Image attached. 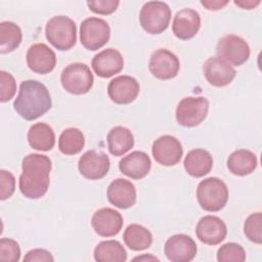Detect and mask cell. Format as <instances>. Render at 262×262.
<instances>
[{
	"mask_svg": "<svg viewBox=\"0 0 262 262\" xmlns=\"http://www.w3.org/2000/svg\"><path fill=\"white\" fill-rule=\"evenodd\" d=\"M245 235L253 243H262V214L260 212L251 214L244 224Z\"/></svg>",
	"mask_w": 262,
	"mask_h": 262,
	"instance_id": "obj_32",
	"label": "cell"
},
{
	"mask_svg": "<svg viewBox=\"0 0 262 262\" xmlns=\"http://www.w3.org/2000/svg\"><path fill=\"white\" fill-rule=\"evenodd\" d=\"M201 4L209 10H219L228 4L227 0H202Z\"/></svg>",
	"mask_w": 262,
	"mask_h": 262,
	"instance_id": "obj_38",
	"label": "cell"
},
{
	"mask_svg": "<svg viewBox=\"0 0 262 262\" xmlns=\"http://www.w3.org/2000/svg\"><path fill=\"white\" fill-rule=\"evenodd\" d=\"M217 260L219 262H244L246 260V252L241 245L227 243L218 249Z\"/></svg>",
	"mask_w": 262,
	"mask_h": 262,
	"instance_id": "obj_31",
	"label": "cell"
},
{
	"mask_svg": "<svg viewBox=\"0 0 262 262\" xmlns=\"http://www.w3.org/2000/svg\"><path fill=\"white\" fill-rule=\"evenodd\" d=\"M111 36L108 24L98 17L84 19L80 27L81 44L88 50H97L104 46Z\"/></svg>",
	"mask_w": 262,
	"mask_h": 262,
	"instance_id": "obj_8",
	"label": "cell"
},
{
	"mask_svg": "<svg viewBox=\"0 0 262 262\" xmlns=\"http://www.w3.org/2000/svg\"><path fill=\"white\" fill-rule=\"evenodd\" d=\"M23 173L19 176V190L28 199H40L49 187L51 160L40 154L26 156L21 164Z\"/></svg>",
	"mask_w": 262,
	"mask_h": 262,
	"instance_id": "obj_1",
	"label": "cell"
},
{
	"mask_svg": "<svg viewBox=\"0 0 262 262\" xmlns=\"http://www.w3.org/2000/svg\"><path fill=\"white\" fill-rule=\"evenodd\" d=\"M195 234L202 243L215 246L224 241L227 234V228L219 217L207 215L202 217L198 222Z\"/></svg>",
	"mask_w": 262,
	"mask_h": 262,
	"instance_id": "obj_14",
	"label": "cell"
},
{
	"mask_svg": "<svg viewBox=\"0 0 262 262\" xmlns=\"http://www.w3.org/2000/svg\"><path fill=\"white\" fill-rule=\"evenodd\" d=\"M45 35L49 43L56 49L69 50L77 41L76 24L66 15L53 16L46 24Z\"/></svg>",
	"mask_w": 262,
	"mask_h": 262,
	"instance_id": "obj_3",
	"label": "cell"
},
{
	"mask_svg": "<svg viewBox=\"0 0 262 262\" xmlns=\"http://www.w3.org/2000/svg\"><path fill=\"white\" fill-rule=\"evenodd\" d=\"M216 51L219 57L232 66H241L250 57L249 44L233 34L223 36L217 43Z\"/></svg>",
	"mask_w": 262,
	"mask_h": 262,
	"instance_id": "obj_9",
	"label": "cell"
},
{
	"mask_svg": "<svg viewBox=\"0 0 262 262\" xmlns=\"http://www.w3.org/2000/svg\"><path fill=\"white\" fill-rule=\"evenodd\" d=\"M23 39L20 28L12 21H2L0 24V52L9 53L16 49Z\"/></svg>",
	"mask_w": 262,
	"mask_h": 262,
	"instance_id": "obj_29",
	"label": "cell"
},
{
	"mask_svg": "<svg viewBox=\"0 0 262 262\" xmlns=\"http://www.w3.org/2000/svg\"><path fill=\"white\" fill-rule=\"evenodd\" d=\"M107 147L113 156L120 157L129 151L134 145V137L131 131L123 126L111 129L106 137Z\"/></svg>",
	"mask_w": 262,
	"mask_h": 262,
	"instance_id": "obj_25",
	"label": "cell"
},
{
	"mask_svg": "<svg viewBox=\"0 0 262 262\" xmlns=\"http://www.w3.org/2000/svg\"><path fill=\"white\" fill-rule=\"evenodd\" d=\"M120 2L118 0H97L88 1L87 5L91 11L98 14H111L118 8Z\"/></svg>",
	"mask_w": 262,
	"mask_h": 262,
	"instance_id": "obj_36",
	"label": "cell"
},
{
	"mask_svg": "<svg viewBox=\"0 0 262 262\" xmlns=\"http://www.w3.org/2000/svg\"><path fill=\"white\" fill-rule=\"evenodd\" d=\"M91 225L98 235L104 237L114 236L123 227V217L112 208H102L93 214Z\"/></svg>",
	"mask_w": 262,
	"mask_h": 262,
	"instance_id": "obj_18",
	"label": "cell"
},
{
	"mask_svg": "<svg viewBox=\"0 0 262 262\" xmlns=\"http://www.w3.org/2000/svg\"><path fill=\"white\" fill-rule=\"evenodd\" d=\"M152 260V261H159V259L158 258H156V257H154V256H142V257H136V258H134L133 260L134 261H136V260Z\"/></svg>",
	"mask_w": 262,
	"mask_h": 262,
	"instance_id": "obj_40",
	"label": "cell"
},
{
	"mask_svg": "<svg viewBox=\"0 0 262 262\" xmlns=\"http://www.w3.org/2000/svg\"><path fill=\"white\" fill-rule=\"evenodd\" d=\"M178 57L168 49H158L152 52L148 69L149 72L159 80H170L174 78L179 71Z\"/></svg>",
	"mask_w": 262,
	"mask_h": 262,
	"instance_id": "obj_11",
	"label": "cell"
},
{
	"mask_svg": "<svg viewBox=\"0 0 262 262\" xmlns=\"http://www.w3.org/2000/svg\"><path fill=\"white\" fill-rule=\"evenodd\" d=\"M203 72L207 81L216 87L230 84L235 77V70L232 66L219 56L208 58L203 66Z\"/></svg>",
	"mask_w": 262,
	"mask_h": 262,
	"instance_id": "obj_15",
	"label": "cell"
},
{
	"mask_svg": "<svg viewBox=\"0 0 262 262\" xmlns=\"http://www.w3.org/2000/svg\"><path fill=\"white\" fill-rule=\"evenodd\" d=\"M126 246L133 251H142L148 249L152 243V235L150 231L142 225L131 224L123 234Z\"/></svg>",
	"mask_w": 262,
	"mask_h": 262,
	"instance_id": "obj_27",
	"label": "cell"
},
{
	"mask_svg": "<svg viewBox=\"0 0 262 262\" xmlns=\"http://www.w3.org/2000/svg\"><path fill=\"white\" fill-rule=\"evenodd\" d=\"M201 17L198 11L191 8H183L179 10L172 23V31L180 40H188L192 38L200 30Z\"/></svg>",
	"mask_w": 262,
	"mask_h": 262,
	"instance_id": "obj_21",
	"label": "cell"
},
{
	"mask_svg": "<svg viewBox=\"0 0 262 262\" xmlns=\"http://www.w3.org/2000/svg\"><path fill=\"white\" fill-rule=\"evenodd\" d=\"M194 241L186 234H174L165 244L164 252L168 260L172 262H188L196 255Z\"/></svg>",
	"mask_w": 262,
	"mask_h": 262,
	"instance_id": "obj_13",
	"label": "cell"
},
{
	"mask_svg": "<svg viewBox=\"0 0 262 262\" xmlns=\"http://www.w3.org/2000/svg\"><path fill=\"white\" fill-rule=\"evenodd\" d=\"M108 202L119 209H128L136 202V189L134 184L124 178H118L107 187Z\"/></svg>",
	"mask_w": 262,
	"mask_h": 262,
	"instance_id": "obj_20",
	"label": "cell"
},
{
	"mask_svg": "<svg viewBox=\"0 0 262 262\" xmlns=\"http://www.w3.org/2000/svg\"><path fill=\"white\" fill-rule=\"evenodd\" d=\"M260 0H234V4L243 9H253L260 4Z\"/></svg>",
	"mask_w": 262,
	"mask_h": 262,
	"instance_id": "obj_39",
	"label": "cell"
},
{
	"mask_svg": "<svg viewBox=\"0 0 262 262\" xmlns=\"http://www.w3.org/2000/svg\"><path fill=\"white\" fill-rule=\"evenodd\" d=\"M258 164L257 157L249 149H237L227 159L229 172L237 176H246L254 172Z\"/></svg>",
	"mask_w": 262,
	"mask_h": 262,
	"instance_id": "obj_24",
	"label": "cell"
},
{
	"mask_svg": "<svg viewBox=\"0 0 262 262\" xmlns=\"http://www.w3.org/2000/svg\"><path fill=\"white\" fill-rule=\"evenodd\" d=\"M13 107L25 120L33 121L47 113L51 107V97L44 84L36 80H26L19 85Z\"/></svg>",
	"mask_w": 262,
	"mask_h": 262,
	"instance_id": "obj_2",
	"label": "cell"
},
{
	"mask_svg": "<svg viewBox=\"0 0 262 262\" xmlns=\"http://www.w3.org/2000/svg\"><path fill=\"white\" fill-rule=\"evenodd\" d=\"M151 167V162L147 154L140 150H135L124 157L119 163L120 171L132 178L141 179L145 177Z\"/></svg>",
	"mask_w": 262,
	"mask_h": 262,
	"instance_id": "obj_22",
	"label": "cell"
},
{
	"mask_svg": "<svg viewBox=\"0 0 262 262\" xmlns=\"http://www.w3.org/2000/svg\"><path fill=\"white\" fill-rule=\"evenodd\" d=\"M85 144V138L78 128H68L63 130L58 138V148L67 156L79 154Z\"/></svg>",
	"mask_w": 262,
	"mask_h": 262,
	"instance_id": "obj_30",
	"label": "cell"
},
{
	"mask_svg": "<svg viewBox=\"0 0 262 262\" xmlns=\"http://www.w3.org/2000/svg\"><path fill=\"white\" fill-rule=\"evenodd\" d=\"M110 165V159L106 154L101 150L91 149L82 155L78 163V168L85 178L98 180L107 174Z\"/></svg>",
	"mask_w": 262,
	"mask_h": 262,
	"instance_id": "obj_10",
	"label": "cell"
},
{
	"mask_svg": "<svg viewBox=\"0 0 262 262\" xmlns=\"http://www.w3.org/2000/svg\"><path fill=\"white\" fill-rule=\"evenodd\" d=\"M196 198L200 206L209 212H217L224 208L228 200L226 184L217 177L202 180L196 188Z\"/></svg>",
	"mask_w": 262,
	"mask_h": 262,
	"instance_id": "obj_4",
	"label": "cell"
},
{
	"mask_svg": "<svg viewBox=\"0 0 262 262\" xmlns=\"http://www.w3.org/2000/svg\"><path fill=\"white\" fill-rule=\"evenodd\" d=\"M171 19V9L162 1L146 2L139 13V21L149 34H161L167 30Z\"/></svg>",
	"mask_w": 262,
	"mask_h": 262,
	"instance_id": "obj_5",
	"label": "cell"
},
{
	"mask_svg": "<svg viewBox=\"0 0 262 262\" xmlns=\"http://www.w3.org/2000/svg\"><path fill=\"white\" fill-rule=\"evenodd\" d=\"M28 141L32 148L42 151L50 150L55 143L53 129L46 123H37L28 131Z\"/></svg>",
	"mask_w": 262,
	"mask_h": 262,
	"instance_id": "obj_26",
	"label": "cell"
},
{
	"mask_svg": "<svg viewBox=\"0 0 262 262\" xmlns=\"http://www.w3.org/2000/svg\"><path fill=\"white\" fill-rule=\"evenodd\" d=\"M27 63L31 71L37 74H48L56 64L54 51L44 43L32 45L27 52Z\"/></svg>",
	"mask_w": 262,
	"mask_h": 262,
	"instance_id": "obj_17",
	"label": "cell"
},
{
	"mask_svg": "<svg viewBox=\"0 0 262 262\" xmlns=\"http://www.w3.org/2000/svg\"><path fill=\"white\" fill-rule=\"evenodd\" d=\"M16 91V83L11 74L5 71L0 72V101L10 100Z\"/></svg>",
	"mask_w": 262,
	"mask_h": 262,
	"instance_id": "obj_34",
	"label": "cell"
},
{
	"mask_svg": "<svg viewBox=\"0 0 262 262\" xmlns=\"http://www.w3.org/2000/svg\"><path fill=\"white\" fill-rule=\"evenodd\" d=\"M184 169L192 177L200 178L207 175L213 166V158L203 148H194L188 151L184 159Z\"/></svg>",
	"mask_w": 262,
	"mask_h": 262,
	"instance_id": "obj_23",
	"label": "cell"
},
{
	"mask_svg": "<svg viewBox=\"0 0 262 262\" xmlns=\"http://www.w3.org/2000/svg\"><path fill=\"white\" fill-rule=\"evenodd\" d=\"M91 66L98 77L110 78L123 70L124 59L118 50L107 48L98 52L92 58Z\"/></svg>",
	"mask_w": 262,
	"mask_h": 262,
	"instance_id": "obj_19",
	"label": "cell"
},
{
	"mask_svg": "<svg viewBox=\"0 0 262 262\" xmlns=\"http://www.w3.org/2000/svg\"><path fill=\"white\" fill-rule=\"evenodd\" d=\"M15 189V178L6 170H0V200L4 201L12 195Z\"/></svg>",
	"mask_w": 262,
	"mask_h": 262,
	"instance_id": "obj_35",
	"label": "cell"
},
{
	"mask_svg": "<svg viewBox=\"0 0 262 262\" xmlns=\"http://www.w3.org/2000/svg\"><path fill=\"white\" fill-rule=\"evenodd\" d=\"M93 75L89 67L82 62L67 66L60 76L62 87L69 93L81 95L87 93L93 85Z\"/></svg>",
	"mask_w": 262,
	"mask_h": 262,
	"instance_id": "obj_6",
	"label": "cell"
},
{
	"mask_svg": "<svg viewBox=\"0 0 262 262\" xmlns=\"http://www.w3.org/2000/svg\"><path fill=\"white\" fill-rule=\"evenodd\" d=\"M139 89V84L133 77L123 75L116 77L110 82L107 94L115 103L127 104L135 100Z\"/></svg>",
	"mask_w": 262,
	"mask_h": 262,
	"instance_id": "obj_16",
	"label": "cell"
},
{
	"mask_svg": "<svg viewBox=\"0 0 262 262\" xmlns=\"http://www.w3.org/2000/svg\"><path fill=\"white\" fill-rule=\"evenodd\" d=\"M54 258L52 257L51 253L44 249H34L27 253L24 258L25 262H48L53 261Z\"/></svg>",
	"mask_w": 262,
	"mask_h": 262,
	"instance_id": "obj_37",
	"label": "cell"
},
{
	"mask_svg": "<svg viewBox=\"0 0 262 262\" xmlns=\"http://www.w3.org/2000/svg\"><path fill=\"white\" fill-rule=\"evenodd\" d=\"M94 259L98 262H125L127 253L118 241H103L95 247Z\"/></svg>",
	"mask_w": 262,
	"mask_h": 262,
	"instance_id": "obj_28",
	"label": "cell"
},
{
	"mask_svg": "<svg viewBox=\"0 0 262 262\" xmlns=\"http://www.w3.org/2000/svg\"><path fill=\"white\" fill-rule=\"evenodd\" d=\"M20 258V248L18 244L7 237L0 239V261L17 262Z\"/></svg>",
	"mask_w": 262,
	"mask_h": 262,
	"instance_id": "obj_33",
	"label": "cell"
},
{
	"mask_svg": "<svg viewBox=\"0 0 262 262\" xmlns=\"http://www.w3.org/2000/svg\"><path fill=\"white\" fill-rule=\"evenodd\" d=\"M151 152L155 160L163 166H174L181 160L183 149L180 141L172 135H164L152 143Z\"/></svg>",
	"mask_w": 262,
	"mask_h": 262,
	"instance_id": "obj_12",
	"label": "cell"
},
{
	"mask_svg": "<svg viewBox=\"0 0 262 262\" xmlns=\"http://www.w3.org/2000/svg\"><path fill=\"white\" fill-rule=\"evenodd\" d=\"M209 101L203 96L182 98L176 107V120L183 127L200 125L207 117Z\"/></svg>",
	"mask_w": 262,
	"mask_h": 262,
	"instance_id": "obj_7",
	"label": "cell"
}]
</instances>
